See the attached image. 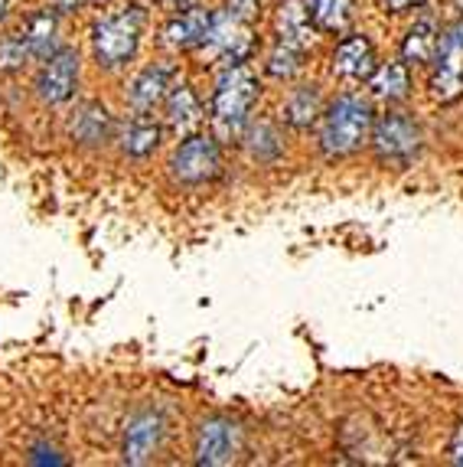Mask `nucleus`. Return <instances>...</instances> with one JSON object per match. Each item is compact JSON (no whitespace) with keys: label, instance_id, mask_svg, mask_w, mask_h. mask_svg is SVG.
<instances>
[{"label":"nucleus","instance_id":"obj_1","mask_svg":"<svg viewBox=\"0 0 463 467\" xmlns=\"http://www.w3.org/2000/svg\"><path fill=\"white\" fill-rule=\"evenodd\" d=\"M376 118L372 105L359 95H343L324 111V128H320V150L326 157H349L363 148L369 138Z\"/></svg>","mask_w":463,"mask_h":467},{"label":"nucleus","instance_id":"obj_2","mask_svg":"<svg viewBox=\"0 0 463 467\" xmlns=\"http://www.w3.org/2000/svg\"><path fill=\"white\" fill-rule=\"evenodd\" d=\"M258 78L248 66L235 63L222 72L216 86V95H212V118H216L219 131L225 134H239L248 121V111L258 101Z\"/></svg>","mask_w":463,"mask_h":467},{"label":"nucleus","instance_id":"obj_3","mask_svg":"<svg viewBox=\"0 0 463 467\" xmlns=\"http://www.w3.org/2000/svg\"><path fill=\"white\" fill-rule=\"evenodd\" d=\"M372 150L386 167H408L421 150V128L402 111H388L372 128Z\"/></svg>","mask_w":463,"mask_h":467},{"label":"nucleus","instance_id":"obj_4","mask_svg":"<svg viewBox=\"0 0 463 467\" xmlns=\"http://www.w3.org/2000/svg\"><path fill=\"white\" fill-rule=\"evenodd\" d=\"M138 43H140V10L138 7L101 20L92 30L95 56H98V66H105V69H118V66H124L128 59H134Z\"/></svg>","mask_w":463,"mask_h":467},{"label":"nucleus","instance_id":"obj_5","mask_svg":"<svg viewBox=\"0 0 463 467\" xmlns=\"http://www.w3.org/2000/svg\"><path fill=\"white\" fill-rule=\"evenodd\" d=\"M170 173H173V180L190 183V187L216 180L219 173H222V154H219V144L209 138V134H193V138H186L177 148V154H173Z\"/></svg>","mask_w":463,"mask_h":467},{"label":"nucleus","instance_id":"obj_6","mask_svg":"<svg viewBox=\"0 0 463 467\" xmlns=\"http://www.w3.org/2000/svg\"><path fill=\"white\" fill-rule=\"evenodd\" d=\"M434 76H431V95L448 105L463 95V24H454L437 43L434 53Z\"/></svg>","mask_w":463,"mask_h":467},{"label":"nucleus","instance_id":"obj_7","mask_svg":"<svg viewBox=\"0 0 463 467\" xmlns=\"http://www.w3.org/2000/svg\"><path fill=\"white\" fill-rule=\"evenodd\" d=\"M242 451V429L232 419H209L196 431V461L200 464H232Z\"/></svg>","mask_w":463,"mask_h":467},{"label":"nucleus","instance_id":"obj_8","mask_svg":"<svg viewBox=\"0 0 463 467\" xmlns=\"http://www.w3.org/2000/svg\"><path fill=\"white\" fill-rule=\"evenodd\" d=\"M76 82H78V53L76 49H56L36 78V95L46 105H62V101H69L76 95Z\"/></svg>","mask_w":463,"mask_h":467},{"label":"nucleus","instance_id":"obj_9","mask_svg":"<svg viewBox=\"0 0 463 467\" xmlns=\"http://www.w3.org/2000/svg\"><path fill=\"white\" fill-rule=\"evenodd\" d=\"M163 415L160 412H138L131 421H128V429H124V464H147V461L154 458L160 451L163 444Z\"/></svg>","mask_w":463,"mask_h":467},{"label":"nucleus","instance_id":"obj_10","mask_svg":"<svg viewBox=\"0 0 463 467\" xmlns=\"http://www.w3.org/2000/svg\"><path fill=\"white\" fill-rule=\"evenodd\" d=\"M202 47H209L216 56L229 59V66L242 63L252 49V30L245 26L242 16H235L232 10L225 14H212V26H209V36Z\"/></svg>","mask_w":463,"mask_h":467},{"label":"nucleus","instance_id":"obj_11","mask_svg":"<svg viewBox=\"0 0 463 467\" xmlns=\"http://www.w3.org/2000/svg\"><path fill=\"white\" fill-rule=\"evenodd\" d=\"M209 26H212V14L202 7H193L180 14L167 30H163V43L173 49H196L206 43Z\"/></svg>","mask_w":463,"mask_h":467},{"label":"nucleus","instance_id":"obj_12","mask_svg":"<svg viewBox=\"0 0 463 467\" xmlns=\"http://www.w3.org/2000/svg\"><path fill=\"white\" fill-rule=\"evenodd\" d=\"M333 69L346 78H369L376 72V49L365 36H346L333 53Z\"/></svg>","mask_w":463,"mask_h":467},{"label":"nucleus","instance_id":"obj_13","mask_svg":"<svg viewBox=\"0 0 463 467\" xmlns=\"http://www.w3.org/2000/svg\"><path fill=\"white\" fill-rule=\"evenodd\" d=\"M274 24H278V36L281 43L293 49H307L314 43V30H310V10L304 0H284L278 7V16H274Z\"/></svg>","mask_w":463,"mask_h":467},{"label":"nucleus","instance_id":"obj_14","mask_svg":"<svg viewBox=\"0 0 463 467\" xmlns=\"http://www.w3.org/2000/svg\"><path fill=\"white\" fill-rule=\"evenodd\" d=\"M108 134H111V115L98 101H86V105L78 109V115L72 118V138H76L78 144H86V148L105 144Z\"/></svg>","mask_w":463,"mask_h":467},{"label":"nucleus","instance_id":"obj_15","mask_svg":"<svg viewBox=\"0 0 463 467\" xmlns=\"http://www.w3.org/2000/svg\"><path fill=\"white\" fill-rule=\"evenodd\" d=\"M170 76L173 72L167 66H150L144 69L138 78L131 82V92H128V101H131L134 111H150L157 101L167 99V88H170Z\"/></svg>","mask_w":463,"mask_h":467},{"label":"nucleus","instance_id":"obj_16","mask_svg":"<svg viewBox=\"0 0 463 467\" xmlns=\"http://www.w3.org/2000/svg\"><path fill=\"white\" fill-rule=\"evenodd\" d=\"M437 43H440L437 24H434V20H417V24L408 30V36H405V43H402L405 63H415V66L431 63L434 53H437Z\"/></svg>","mask_w":463,"mask_h":467},{"label":"nucleus","instance_id":"obj_17","mask_svg":"<svg viewBox=\"0 0 463 467\" xmlns=\"http://www.w3.org/2000/svg\"><path fill=\"white\" fill-rule=\"evenodd\" d=\"M56 30H59V24H56L53 10H39V14L30 16V24H26V30H24L30 59H49V56H53Z\"/></svg>","mask_w":463,"mask_h":467},{"label":"nucleus","instance_id":"obj_18","mask_svg":"<svg viewBox=\"0 0 463 467\" xmlns=\"http://www.w3.org/2000/svg\"><path fill=\"white\" fill-rule=\"evenodd\" d=\"M369 88L376 99H386V101H402L408 99V69L405 63H388V66H376V72L369 76Z\"/></svg>","mask_w":463,"mask_h":467},{"label":"nucleus","instance_id":"obj_19","mask_svg":"<svg viewBox=\"0 0 463 467\" xmlns=\"http://www.w3.org/2000/svg\"><path fill=\"white\" fill-rule=\"evenodd\" d=\"M307 10L324 33H346L353 24V0H310Z\"/></svg>","mask_w":463,"mask_h":467},{"label":"nucleus","instance_id":"obj_20","mask_svg":"<svg viewBox=\"0 0 463 467\" xmlns=\"http://www.w3.org/2000/svg\"><path fill=\"white\" fill-rule=\"evenodd\" d=\"M324 115V109H320V92L314 86H301L293 88L291 99H287L284 105V121L291 128H310L317 118Z\"/></svg>","mask_w":463,"mask_h":467},{"label":"nucleus","instance_id":"obj_21","mask_svg":"<svg viewBox=\"0 0 463 467\" xmlns=\"http://www.w3.org/2000/svg\"><path fill=\"white\" fill-rule=\"evenodd\" d=\"M167 121H170L173 131H193V128L202 121L200 101H196V95L186 86L173 88L170 101H167Z\"/></svg>","mask_w":463,"mask_h":467},{"label":"nucleus","instance_id":"obj_22","mask_svg":"<svg viewBox=\"0 0 463 467\" xmlns=\"http://www.w3.org/2000/svg\"><path fill=\"white\" fill-rule=\"evenodd\" d=\"M121 148L128 157H150L157 148H160V128H157L154 121L140 118V121H134V125L124 131Z\"/></svg>","mask_w":463,"mask_h":467},{"label":"nucleus","instance_id":"obj_23","mask_svg":"<svg viewBox=\"0 0 463 467\" xmlns=\"http://www.w3.org/2000/svg\"><path fill=\"white\" fill-rule=\"evenodd\" d=\"M245 140H248V150H252V157H255V161H262V164L274 161V157L281 154V148H284V144H281V138H278V131H274V125H268V121H258V125L248 128Z\"/></svg>","mask_w":463,"mask_h":467},{"label":"nucleus","instance_id":"obj_24","mask_svg":"<svg viewBox=\"0 0 463 467\" xmlns=\"http://www.w3.org/2000/svg\"><path fill=\"white\" fill-rule=\"evenodd\" d=\"M26 59H30V49H26L24 33H14V36H4V39H0V72L24 69Z\"/></svg>","mask_w":463,"mask_h":467},{"label":"nucleus","instance_id":"obj_25","mask_svg":"<svg viewBox=\"0 0 463 467\" xmlns=\"http://www.w3.org/2000/svg\"><path fill=\"white\" fill-rule=\"evenodd\" d=\"M297 69H301V49L287 47V43H278V49L268 56V72L274 78H291Z\"/></svg>","mask_w":463,"mask_h":467},{"label":"nucleus","instance_id":"obj_26","mask_svg":"<svg viewBox=\"0 0 463 467\" xmlns=\"http://www.w3.org/2000/svg\"><path fill=\"white\" fill-rule=\"evenodd\" d=\"M229 10L235 16H242V20H248L258 10V0H229Z\"/></svg>","mask_w":463,"mask_h":467},{"label":"nucleus","instance_id":"obj_27","mask_svg":"<svg viewBox=\"0 0 463 467\" xmlns=\"http://www.w3.org/2000/svg\"><path fill=\"white\" fill-rule=\"evenodd\" d=\"M450 461L463 467V421L454 429V441H450Z\"/></svg>","mask_w":463,"mask_h":467},{"label":"nucleus","instance_id":"obj_28","mask_svg":"<svg viewBox=\"0 0 463 467\" xmlns=\"http://www.w3.org/2000/svg\"><path fill=\"white\" fill-rule=\"evenodd\" d=\"M425 0H386V7L392 10V14H402V10H411V7H421Z\"/></svg>","mask_w":463,"mask_h":467},{"label":"nucleus","instance_id":"obj_29","mask_svg":"<svg viewBox=\"0 0 463 467\" xmlns=\"http://www.w3.org/2000/svg\"><path fill=\"white\" fill-rule=\"evenodd\" d=\"M76 4H78V0H56V7H59V10H72Z\"/></svg>","mask_w":463,"mask_h":467},{"label":"nucleus","instance_id":"obj_30","mask_svg":"<svg viewBox=\"0 0 463 467\" xmlns=\"http://www.w3.org/2000/svg\"><path fill=\"white\" fill-rule=\"evenodd\" d=\"M7 7H10V0H0V20L7 16Z\"/></svg>","mask_w":463,"mask_h":467},{"label":"nucleus","instance_id":"obj_31","mask_svg":"<svg viewBox=\"0 0 463 467\" xmlns=\"http://www.w3.org/2000/svg\"><path fill=\"white\" fill-rule=\"evenodd\" d=\"M457 7H460V10H463V0H457Z\"/></svg>","mask_w":463,"mask_h":467},{"label":"nucleus","instance_id":"obj_32","mask_svg":"<svg viewBox=\"0 0 463 467\" xmlns=\"http://www.w3.org/2000/svg\"><path fill=\"white\" fill-rule=\"evenodd\" d=\"M88 4H101V0H88Z\"/></svg>","mask_w":463,"mask_h":467}]
</instances>
